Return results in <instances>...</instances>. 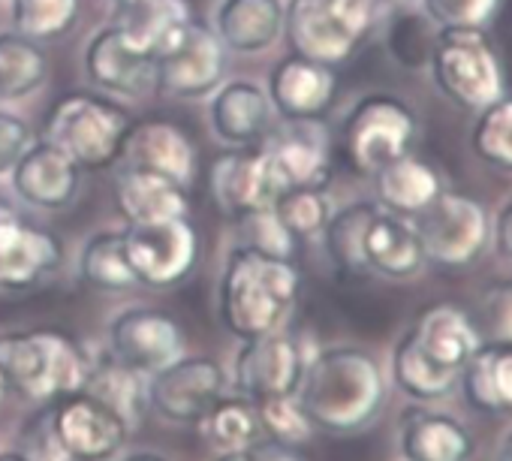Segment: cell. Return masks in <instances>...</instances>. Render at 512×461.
Listing matches in <instances>:
<instances>
[{
	"instance_id": "18",
	"label": "cell",
	"mask_w": 512,
	"mask_h": 461,
	"mask_svg": "<svg viewBox=\"0 0 512 461\" xmlns=\"http://www.w3.org/2000/svg\"><path fill=\"white\" fill-rule=\"evenodd\" d=\"M266 151L287 187H320L332 181V139L323 121H287L284 130L269 133Z\"/></svg>"
},
{
	"instance_id": "17",
	"label": "cell",
	"mask_w": 512,
	"mask_h": 461,
	"mask_svg": "<svg viewBox=\"0 0 512 461\" xmlns=\"http://www.w3.org/2000/svg\"><path fill=\"white\" fill-rule=\"evenodd\" d=\"M88 79L121 97H148L157 91V58L127 37L121 25L97 31L85 49Z\"/></svg>"
},
{
	"instance_id": "50",
	"label": "cell",
	"mask_w": 512,
	"mask_h": 461,
	"mask_svg": "<svg viewBox=\"0 0 512 461\" xmlns=\"http://www.w3.org/2000/svg\"><path fill=\"white\" fill-rule=\"evenodd\" d=\"M121 461H169V458H163V455H157V452H130V455H124Z\"/></svg>"
},
{
	"instance_id": "10",
	"label": "cell",
	"mask_w": 512,
	"mask_h": 461,
	"mask_svg": "<svg viewBox=\"0 0 512 461\" xmlns=\"http://www.w3.org/2000/svg\"><path fill=\"white\" fill-rule=\"evenodd\" d=\"M308 359L311 356H305V347L290 329L244 338L232 362L235 392L250 401L293 395L302 383Z\"/></svg>"
},
{
	"instance_id": "48",
	"label": "cell",
	"mask_w": 512,
	"mask_h": 461,
	"mask_svg": "<svg viewBox=\"0 0 512 461\" xmlns=\"http://www.w3.org/2000/svg\"><path fill=\"white\" fill-rule=\"evenodd\" d=\"M491 239L497 242L500 257L512 263V196L500 205L497 220L491 223Z\"/></svg>"
},
{
	"instance_id": "12",
	"label": "cell",
	"mask_w": 512,
	"mask_h": 461,
	"mask_svg": "<svg viewBox=\"0 0 512 461\" xmlns=\"http://www.w3.org/2000/svg\"><path fill=\"white\" fill-rule=\"evenodd\" d=\"M226 395V371L211 356H181L148 377V407L166 422L196 425Z\"/></svg>"
},
{
	"instance_id": "54",
	"label": "cell",
	"mask_w": 512,
	"mask_h": 461,
	"mask_svg": "<svg viewBox=\"0 0 512 461\" xmlns=\"http://www.w3.org/2000/svg\"><path fill=\"white\" fill-rule=\"evenodd\" d=\"M0 461H31V458L22 452H0Z\"/></svg>"
},
{
	"instance_id": "49",
	"label": "cell",
	"mask_w": 512,
	"mask_h": 461,
	"mask_svg": "<svg viewBox=\"0 0 512 461\" xmlns=\"http://www.w3.org/2000/svg\"><path fill=\"white\" fill-rule=\"evenodd\" d=\"M494 461H512V428L500 437L497 452H494Z\"/></svg>"
},
{
	"instance_id": "26",
	"label": "cell",
	"mask_w": 512,
	"mask_h": 461,
	"mask_svg": "<svg viewBox=\"0 0 512 461\" xmlns=\"http://www.w3.org/2000/svg\"><path fill=\"white\" fill-rule=\"evenodd\" d=\"M365 263L371 275L389 281H413L416 275H422L428 260L416 223H410V217L380 208L365 236Z\"/></svg>"
},
{
	"instance_id": "9",
	"label": "cell",
	"mask_w": 512,
	"mask_h": 461,
	"mask_svg": "<svg viewBox=\"0 0 512 461\" xmlns=\"http://www.w3.org/2000/svg\"><path fill=\"white\" fill-rule=\"evenodd\" d=\"M124 251L136 284L172 290L193 275L199 263V236L187 217L133 223L124 229Z\"/></svg>"
},
{
	"instance_id": "45",
	"label": "cell",
	"mask_w": 512,
	"mask_h": 461,
	"mask_svg": "<svg viewBox=\"0 0 512 461\" xmlns=\"http://www.w3.org/2000/svg\"><path fill=\"white\" fill-rule=\"evenodd\" d=\"M22 437H25V452L31 461H70L67 452L61 449L58 437H55V428H52V416H49V404L25 419V428H22Z\"/></svg>"
},
{
	"instance_id": "39",
	"label": "cell",
	"mask_w": 512,
	"mask_h": 461,
	"mask_svg": "<svg viewBox=\"0 0 512 461\" xmlns=\"http://www.w3.org/2000/svg\"><path fill=\"white\" fill-rule=\"evenodd\" d=\"M10 16L28 40H61L79 22V0H13Z\"/></svg>"
},
{
	"instance_id": "43",
	"label": "cell",
	"mask_w": 512,
	"mask_h": 461,
	"mask_svg": "<svg viewBox=\"0 0 512 461\" xmlns=\"http://www.w3.org/2000/svg\"><path fill=\"white\" fill-rule=\"evenodd\" d=\"M500 0H422V13L434 28H485Z\"/></svg>"
},
{
	"instance_id": "8",
	"label": "cell",
	"mask_w": 512,
	"mask_h": 461,
	"mask_svg": "<svg viewBox=\"0 0 512 461\" xmlns=\"http://www.w3.org/2000/svg\"><path fill=\"white\" fill-rule=\"evenodd\" d=\"M416 233L428 263L467 269L491 242V214L479 199L461 190H440V196L416 214Z\"/></svg>"
},
{
	"instance_id": "13",
	"label": "cell",
	"mask_w": 512,
	"mask_h": 461,
	"mask_svg": "<svg viewBox=\"0 0 512 461\" xmlns=\"http://www.w3.org/2000/svg\"><path fill=\"white\" fill-rule=\"evenodd\" d=\"M64 266V245L55 233L34 223L0 199V290L25 293L58 275Z\"/></svg>"
},
{
	"instance_id": "2",
	"label": "cell",
	"mask_w": 512,
	"mask_h": 461,
	"mask_svg": "<svg viewBox=\"0 0 512 461\" xmlns=\"http://www.w3.org/2000/svg\"><path fill=\"white\" fill-rule=\"evenodd\" d=\"M302 299V272L287 257H272L238 245L229 251L220 287L217 314L235 338H256L290 326Z\"/></svg>"
},
{
	"instance_id": "14",
	"label": "cell",
	"mask_w": 512,
	"mask_h": 461,
	"mask_svg": "<svg viewBox=\"0 0 512 461\" xmlns=\"http://www.w3.org/2000/svg\"><path fill=\"white\" fill-rule=\"evenodd\" d=\"M46 404L55 437L70 461H109L124 449L130 428L91 392L79 389Z\"/></svg>"
},
{
	"instance_id": "6",
	"label": "cell",
	"mask_w": 512,
	"mask_h": 461,
	"mask_svg": "<svg viewBox=\"0 0 512 461\" xmlns=\"http://www.w3.org/2000/svg\"><path fill=\"white\" fill-rule=\"evenodd\" d=\"M428 70L437 91L467 112L506 94L497 49L482 28H437Z\"/></svg>"
},
{
	"instance_id": "32",
	"label": "cell",
	"mask_w": 512,
	"mask_h": 461,
	"mask_svg": "<svg viewBox=\"0 0 512 461\" xmlns=\"http://www.w3.org/2000/svg\"><path fill=\"white\" fill-rule=\"evenodd\" d=\"M389 371H392V383L413 398L416 404H431V401H443L458 389V371H449L437 362H431L416 341L410 338V332H404L395 347H392V359H389Z\"/></svg>"
},
{
	"instance_id": "19",
	"label": "cell",
	"mask_w": 512,
	"mask_h": 461,
	"mask_svg": "<svg viewBox=\"0 0 512 461\" xmlns=\"http://www.w3.org/2000/svg\"><path fill=\"white\" fill-rule=\"evenodd\" d=\"M266 94L284 121H323L338 97V79L332 67L290 55L275 64Z\"/></svg>"
},
{
	"instance_id": "51",
	"label": "cell",
	"mask_w": 512,
	"mask_h": 461,
	"mask_svg": "<svg viewBox=\"0 0 512 461\" xmlns=\"http://www.w3.org/2000/svg\"><path fill=\"white\" fill-rule=\"evenodd\" d=\"M395 10H422V0H389Z\"/></svg>"
},
{
	"instance_id": "1",
	"label": "cell",
	"mask_w": 512,
	"mask_h": 461,
	"mask_svg": "<svg viewBox=\"0 0 512 461\" xmlns=\"http://www.w3.org/2000/svg\"><path fill=\"white\" fill-rule=\"evenodd\" d=\"M296 398L317 431L347 437L380 419L389 401V383L371 350L335 344L308 359Z\"/></svg>"
},
{
	"instance_id": "31",
	"label": "cell",
	"mask_w": 512,
	"mask_h": 461,
	"mask_svg": "<svg viewBox=\"0 0 512 461\" xmlns=\"http://www.w3.org/2000/svg\"><path fill=\"white\" fill-rule=\"evenodd\" d=\"M377 211H380V205L368 202V199H359V202L344 205L341 211H332V217L323 229V245H326V254L338 275H347V278L371 275L368 263H365V236H368V226L377 217Z\"/></svg>"
},
{
	"instance_id": "22",
	"label": "cell",
	"mask_w": 512,
	"mask_h": 461,
	"mask_svg": "<svg viewBox=\"0 0 512 461\" xmlns=\"http://www.w3.org/2000/svg\"><path fill=\"white\" fill-rule=\"evenodd\" d=\"M272 100L263 85L250 79H232L214 91L208 121L220 142L232 148L260 145L272 133Z\"/></svg>"
},
{
	"instance_id": "30",
	"label": "cell",
	"mask_w": 512,
	"mask_h": 461,
	"mask_svg": "<svg viewBox=\"0 0 512 461\" xmlns=\"http://www.w3.org/2000/svg\"><path fill=\"white\" fill-rule=\"evenodd\" d=\"M85 392L103 401L127 428H136L148 413V377L124 365L118 356H112V350L91 356V374Z\"/></svg>"
},
{
	"instance_id": "21",
	"label": "cell",
	"mask_w": 512,
	"mask_h": 461,
	"mask_svg": "<svg viewBox=\"0 0 512 461\" xmlns=\"http://www.w3.org/2000/svg\"><path fill=\"white\" fill-rule=\"evenodd\" d=\"M10 178L22 202L34 208H46V211H61L76 199L82 169L58 145L43 139V142H34L22 154Z\"/></svg>"
},
{
	"instance_id": "42",
	"label": "cell",
	"mask_w": 512,
	"mask_h": 461,
	"mask_svg": "<svg viewBox=\"0 0 512 461\" xmlns=\"http://www.w3.org/2000/svg\"><path fill=\"white\" fill-rule=\"evenodd\" d=\"M238 229H241V245L253 248V251H263V254H272V257H287L293 260V251H296V239L287 233V226L278 220V214L272 208H263V211H253V214H244L241 220H235Z\"/></svg>"
},
{
	"instance_id": "52",
	"label": "cell",
	"mask_w": 512,
	"mask_h": 461,
	"mask_svg": "<svg viewBox=\"0 0 512 461\" xmlns=\"http://www.w3.org/2000/svg\"><path fill=\"white\" fill-rule=\"evenodd\" d=\"M109 4L121 13V10H130V7H136V4H142V0H109Z\"/></svg>"
},
{
	"instance_id": "37",
	"label": "cell",
	"mask_w": 512,
	"mask_h": 461,
	"mask_svg": "<svg viewBox=\"0 0 512 461\" xmlns=\"http://www.w3.org/2000/svg\"><path fill=\"white\" fill-rule=\"evenodd\" d=\"M470 151L488 169L512 175V94H503L476 112L470 127Z\"/></svg>"
},
{
	"instance_id": "16",
	"label": "cell",
	"mask_w": 512,
	"mask_h": 461,
	"mask_svg": "<svg viewBox=\"0 0 512 461\" xmlns=\"http://www.w3.org/2000/svg\"><path fill=\"white\" fill-rule=\"evenodd\" d=\"M109 350L124 365L151 377L184 356V329L157 308H127L109 323Z\"/></svg>"
},
{
	"instance_id": "44",
	"label": "cell",
	"mask_w": 512,
	"mask_h": 461,
	"mask_svg": "<svg viewBox=\"0 0 512 461\" xmlns=\"http://www.w3.org/2000/svg\"><path fill=\"white\" fill-rule=\"evenodd\" d=\"M479 320L485 326V341L512 344V278L491 281L479 296Z\"/></svg>"
},
{
	"instance_id": "3",
	"label": "cell",
	"mask_w": 512,
	"mask_h": 461,
	"mask_svg": "<svg viewBox=\"0 0 512 461\" xmlns=\"http://www.w3.org/2000/svg\"><path fill=\"white\" fill-rule=\"evenodd\" d=\"M0 371L10 392L46 404L85 389L91 353L61 329H13L0 335Z\"/></svg>"
},
{
	"instance_id": "35",
	"label": "cell",
	"mask_w": 512,
	"mask_h": 461,
	"mask_svg": "<svg viewBox=\"0 0 512 461\" xmlns=\"http://www.w3.org/2000/svg\"><path fill=\"white\" fill-rule=\"evenodd\" d=\"M49 79V58L37 40L19 31H0V103L25 100Z\"/></svg>"
},
{
	"instance_id": "20",
	"label": "cell",
	"mask_w": 512,
	"mask_h": 461,
	"mask_svg": "<svg viewBox=\"0 0 512 461\" xmlns=\"http://www.w3.org/2000/svg\"><path fill=\"white\" fill-rule=\"evenodd\" d=\"M398 446L404 461H473L476 437L452 413L413 404L398 419Z\"/></svg>"
},
{
	"instance_id": "47",
	"label": "cell",
	"mask_w": 512,
	"mask_h": 461,
	"mask_svg": "<svg viewBox=\"0 0 512 461\" xmlns=\"http://www.w3.org/2000/svg\"><path fill=\"white\" fill-rule=\"evenodd\" d=\"M244 461H308V458L299 452V446H287V443L263 437L260 443L244 449Z\"/></svg>"
},
{
	"instance_id": "5",
	"label": "cell",
	"mask_w": 512,
	"mask_h": 461,
	"mask_svg": "<svg viewBox=\"0 0 512 461\" xmlns=\"http://www.w3.org/2000/svg\"><path fill=\"white\" fill-rule=\"evenodd\" d=\"M130 115L91 91L61 97L46 118V142L58 145L79 169H109L121 160L130 133Z\"/></svg>"
},
{
	"instance_id": "33",
	"label": "cell",
	"mask_w": 512,
	"mask_h": 461,
	"mask_svg": "<svg viewBox=\"0 0 512 461\" xmlns=\"http://www.w3.org/2000/svg\"><path fill=\"white\" fill-rule=\"evenodd\" d=\"M193 22L187 0H142V4L121 10L118 22L133 43H139L145 52L160 58L181 31Z\"/></svg>"
},
{
	"instance_id": "46",
	"label": "cell",
	"mask_w": 512,
	"mask_h": 461,
	"mask_svg": "<svg viewBox=\"0 0 512 461\" xmlns=\"http://www.w3.org/2000/svg\"><path fill=\"white\" fill-rule=\"evenodd\" d=\"M31 145H34V130L28 127V121L0 109V175H10Z\"/></svg>"
},
{
	"instance_id": "4",
	"label": "cell",
	"mask_w": 512,
	"mask_h": 461,
	"mask_svg": "<svg viewBox=\"0 0 512 461\" xmlns=\"http://www.w3.org/2000/svg\"><path fill=\"white\" fill-rule=\"evenodd\" d=\"M383 13V0H290L284 34L293 55L338 67L350 61Z\"/></svg>"
},
{
	"instance_id": "24",
	"label": "cell",
	"mask_w": 512,
	"mask_h": 461,
	"mask_svg": "<svg viewBox=\"0 0 512 461\" xmlns=\"http://www.w3.org/2000/svg\"><path fill=\"white\" fill-rule=\"evenodd\" d=\"M112 196H115V205H118L121 217L127 220V226L175 220V217H187V211H190L184 184H178L160 172H151L142 166H127V163L115 175Z\"/></svg>"
},
{
	"instance_id": "34",
	"label": "cell",
	"mask_w": 512,
	"mask_h": 461,
	"mask_svg": "<svg viewBox=\"0 0 512 461\" xmlns=\"http://www.w3.org/2000/svg\"><path fill=\"white\" fill-rule=\"evenodd\" d=\"M196 425H199L202 440L214 452H238V449H247L266 437L256 401H250L244 395H235V398L220 395Z\"/></svg>"
},
{
	"instance_id": "7",
	"label": "cell",
	"mask_w": 512,
	"mask_h": 461,
	"mask_svg": "<svg viewBox=\"0 0 512 461\" xmlns=\"http://www.w3.org/2000/svg\"><path fill=\"white\" fill-rule=\"evenodd\" d=\"M419 118L401 97H362L341 127V154L356 175L371 178L389 160L407 154L416 142Z\"/></svg>"
},
{
	"instance_id": "27",
	"label": "cell",
	"mask_w": 512,
	"mask_h": 461,
	"mask_svg": "<svg viewBox=\"0 0 512 461\" xmlns=\"http://www.w3.org/2000/svg\"><path fill=\"white\" fill-rule=\"evenodd\" d=\"M214 34L229 52H266L284 34V4L281 0H220Z\"/></svg>"
},
{
	"instance_id": "40",
	"label": "cell",
	"mask_w": 512,
	"mask_h": 461,
	"mask_svg": "<svg viewBox=\"0 0 512 461\" xmlns=\"http://www.w3.org/2000/svg\"><path fill=\"white\" fill-rule=\"evenodd\" d=\"M437 28L425 19L422 10H395L389 31H386V46L389 55L407 67V70H422L431 61Z\"/></svg>"
},
{
	"instance_id": "23",
	"label": "cell",
	"mask_w": 512,
	"mask_h": 461,
	"mask_svg": "<svg viewBox=\"0 0 512 461\" xmlns=\"http://www.w3.org/2000/svg\"><path fill=\"white\" fill-rule=\"evenodd\" d=\"M127 166H142L151 172H160L178 184H190L196 175V142L169 121H142L133 124L124 151H121Z\"/></svg>"
},
{
	"instance_id": "28",
	"label": "cell",
	"mask_w": 512,
	"mask_h": 461,
	"mask_svg": "<svg viewBox=\"0 0 512 461\" xmlns=\"http://www.w3.org/2000/svg\"><path fill=\"white\" fill-rule=\"evenodd\" d=\"M458 386L473 410L512 416V344L482 341L461 368Z\"/></svg>"
},
{
	"instance_id": "29",
	"label": "cell",
	"mask_w": 512,
	"mask_h": 461,
	"mask_svg": "<svg viewBox=\"0 0 512 461\" xmlns=\"http://www.w3.org/2000/svg\"><path fill=\"white\" fill-rule=\"evenodd\" d=\"M371 178H374L380 208L401 214V217H416L443 190L440 172L428 160H422L410 151L389 160L386 166H380Z\"/></svg>"
},
{
	"instance_id": "41",
	"label": "cell",
	"mask_w": 512,
	"mask_h": 461,
	"mask_svg": "<svg viewBox=\"0 0 512 461\" xmlns=\"http://www.w3.org/2000/svg\"><path fill=\"white\" fill-rule=\"evenodd\" d=\"M263 422V434L269 440L287 443V446H305L314 437V425L302 407V401L293 395H275V398H260L256 401Z\"/></svg>"
},
{
	"instance_id": "11",
	"label": "cell",
	"mask_w": 512,
	"mask_h": 461,
	"mask_svg": "<svg viewBox=\"0 0 512 461\" xmlns=\"http://www.w3.org/2000/svg\"><path fill=\"white\" fill-rule=\"evenodd\" d=\"M208 190L223 217L241 220L244 214L272 208L284 184L266 145H247L214 157L208 169Z\"/></svg>"
},
{
	"instance_id": "15",
	"label": "cell",
	"mask_w": 512,
	"mask_h": 461,
	"mask_svg": "<svg viewBox=\"0 0 512 461\" xmlns=\"http://www.w3.org/2000/svg\"><path fill=\"white\" fill-rule=\"evenodd\" d=\"M226 73V46L214 28L190 22L181 37L157 58V91L178 100H199L220 88Z\"/></svg>"
},
{
	"instance_id": "53",
	"label": "cell",
	"mask_w": 512,
	"mask_h": 461,
	"mask_svg": "<svg viewBox=\"0 0 512 461\" xmlns=\"http://www.w3.org/2000/svg\"><path fill=\"white\" fill-rule=\"evenodd\" d=\"M7 395H10V386H7V377H4V371H0V407H4Z\"/></svg>"
},
{
	"instance_id": "25",
	"label": "cell",
	"mask_w": 512,
	"mask_h": 461,
	"mask_svg": "<svg viewBox=\"0 0 512 461\" xmlns=\"http://www.w3.org/2000/svg\"><path fill=\"white\" fill-rule=\"evenodd\" d=\"M407 332L431 362H437L449 371H458V374L470 362V356L479 350V344L485 341L482 332L467 317V311H461L458 305H449V302H437V305H428L425 311H419V317L410 323Z\"/></svg>"
},
{
	"instance_id": "38",
	"label": "cell",
	"mask_w": 512,
	"mask_h": 461,
	"mask_svg": "<svg viewBox=\"0 0 512 461\" xmlns=\"http://www.w3.org/2000/svg\"><path fill=\"white\" fill-rule=\"evenodd\" d=\"M272 211L278 214V220L287 226V233L296 242H308L323 236V229L332 217V202L320 187H287L278 193Z\"/></svg>"
},
{
	"instance_id": "36",
	"label": "cell",
	"mask_w": 512,
	"mask_h": 461,
	"mask_svg": "<svg viewBox=\"0 0 512 461\" xmlns=\"http://www.w3.org/2000/svg\"><path fill=\"white\" fill-rule=\"evenodd\" d=\"M79 275L88 287L106 290V293H124L136 287V275L130 269L127 251H124V229L115 233H94L79 257Z\"/></svg>"
}]
</instances>
